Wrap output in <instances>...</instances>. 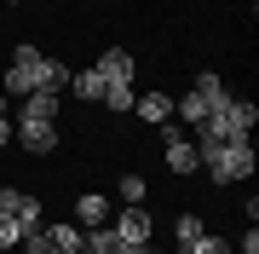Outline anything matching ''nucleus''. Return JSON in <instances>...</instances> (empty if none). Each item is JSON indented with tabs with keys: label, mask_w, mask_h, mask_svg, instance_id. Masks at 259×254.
<instances>
[{
	"label": "nucleus",
	"mask_w": 259,
	"mask_h": 254,
	"mask_svg": "<svg viewBox=\"0 0 259 254\" xmlns=\"http://www.w3.org/2000/svg\"><path fill=\"white\" fill-rule=\"evenodd\" d=\"M23 254H52V248L40 243V231H29V237H23Z\"/></svg>",
	"instance_id": "412c9836"
},
{
	"label": "nucleus",
	"mask_w": 259,
	"mask_h": 254,
	"mask_svg": "<svg viewBox=\"0 0 259 254\" xmlns=\"http://www.w3.org/2000/svg\"><path fill=\"white\" fill-rule=\"evenodd\" d=\"M81 248H87V254H127L133 243H121V237H115L110 226H87V237H81Z\"/></svg>",
	"instance_id": "4468645a"
},
{
	"label": "nucleus",
	"mask_w": 259,
	"mask_h": 254,
	"mask_svg": "<svg viewBox=\"0 0 259 254\" xmlns=\"http://www.w3.org/2000/svg\"><path fill=\"white\" fill-rule=\"evenodd\" d=\"M12 139H18V151H29V156H52L58 151V122L18 116V122H12Z\"/></svg>",
	"instance_id": "0eeeda50"
},
{
	"label": "nucleus",
	"mask_w": 259,
	"mask_h": 254,
	"mask_svg": "<svg viewBox=\"0 0 259 254\" xmlns=\"http://www.w3.org/2000/svg\"><path fill=\"white\" fill-rule=\"evenodd\" d=\"M173 237H179V254H236L225 237H213V231H202V220L196 214H179V226H173Z\"/></svg>",
	"instance_id": "6e6552de"
},
{
	"label": "nucleus",
	"mask_w": 259,
	"mask_h": 254,
	"mask_svg": "<svg viewBox=\"0 0 259 254\" xmlns=\"http://www.w3.org/2000/svg\"><path fill=\"white\" fill-rule=\"evenodd\" d=\"M6 144H12V122L0 116V151H6Z\"/></svg>",
	"instance_id": "4be33fe9"
},
{
	"label": "nucleus",
	"mask_w": 259,
	"mask_h": 254,
	"mask_svg": "<svg viewBox=\"0 0 259 254\" xmlns=\"http://www.w3.org/2000/svg\"><path fill=\"white\" fill-rule=\"evenodd\" d=\"M93 69H98V81H104V98L98 104H110L115 116H127L133 98H139V93H133V52L127 47H104Z\"/></svg>",
	"instance_id": "7ed1b4c3"
},
{
	"label": "nucleus",
	"mask_w": 259,
	"mask_h": 254,
	"mask_svg": "<svg viewBox=\"0 0 259 254\" xmlns=\"http://www.w3.org/2000/svg\"><path fill=\"white\" fill-rule=\"evenodd\" d=\"M75 220L81 226H110V197L104 191H81L75 197Z\"/></svg>",
	"instance_id": "ddd939ff"
},
{
	"label": "nucleus",
	"mask_w": 259,
	"mask_h": 254,
	"mask_svg": "<svg viewBox=\"0 0 259 254\" xmlns=\"http://www.w3.org/2000/svg\"><path fill=\"white\" fill-rule=\"evenodd\" d=\"M69 93L81 98V104H98V98H104V81H98V69H69Z\"/></svg>",
	"instance_id": "dca6fc26"
},
{
	"label": "nucleus",
	"mask_w": 259,
	"mask_h": 254,
	"mask_svg": "<svg viewBox=\"0 0 259 254\" xmlns=\"http://www.w3.org/2000/svg\"><path fill=\"white\" fill-rule=\"evenodd\" d=\"M110 231L121 237V243H150L156 220H150V208H144V202H127V208H121V214L110 220Z\"/></svg>",
	"instance_id": "1a4fd4ad"
},
{
	"label": "nucleus",
	"mask_w": 259,
	"mask_h": 254,
	"mask_svg": "<svg viewBox=\"0 0 259 254\" xmlns=\"http://www.w3.org/2000/svg\"><path fill=\"white\" fill-rule=\"evenodd\" d=\"M236 248H242V254H259V231L248 226V231H242V237H236Z\"/></svg>",
	"instance_id": "aec40b11"
},
{
	"label": "nucleus",
	"mask_w": 259,
	"mask_h": 254,
	"mask_svg": "<svg viewBox=\"0 0 259 254\" xmlns=\"http://www.w3.org/2000/svg\"><path fill=\"white\" fill-rule=\"evenodd\" d=\"M253 122H259V104L253 98H231L225 93L219 104H213V116L202 127H196V139L190 144H219V139H248L253 133Z\"/></svg>",
	"instance_id": "f257e3e1"
},
{
	"label": "nucleus",
	"mask_w": 259,
	"mask_h": 254,
	"mask_svg": "<svg viewBox=\"0 0 259 254\" xmlns=\"http://www.w3.org/2000/svg\"><path fill=\"white\" fill-rule=\"evenodd\" d=\"M115 191H121V202H144V173H121Z\"/></svg>",
	"instance_id": "a211bd4d"
},
{
	"label": "nucleus",
	"mask_w": 259,
	"mask_h": 254,
	"mask_svg": "<svg viewBox=\"0 0 259 254\" xmlns=\"http://www.w3.org/2000/svg\"><path fill=\"white\" fill-rule=\"evenodd\" d=\"M12 6H18V0H12Z\"/></svg>",
	"instance_id": "b1692460"
},
{
	"label": "nucleus",
	"mask_w": 259,
	"mask_h": 254,
	"mask_svg": "<svg viewBox=\"0 0 259 254\" xmlns=\"http://www.w3.org/2000/svg\"><path fill=\"white\" fill-rule=\"evenodd\" d=\"M202 156V173L213 185H236V179L253 173V139H219V144H196Z\"/></svg>",
	"instance_id": "f03ea898"
},
{
	"label": "nucleus",
	"mask_w": 259,
	"mask_h": 254,
	"mask_svg": "<svg viewBox=\"0 0 259 254\" xmlns=\"http://www.w3.org/2000/svg\"><path fill=\"white\" fill-rule=\"evenodd\" d=\"M23 237H29V226H23L18 214H0V248H18Z\"/></svg>",
	"instance_id": "f3484780"
},
{
	"label": "nucleus",
	"mask_w": 259,
	"mask_h": 254,
	"mask_svg": "<svg viewBox=\"0 0 259 254\" xmlns=\"http://www.w3.org/2000/svg\"><path fill=\"white\" fill-rule=\"evenodd\" d=\"M81 226H69V220H52V226H40V243H47L52 254H81Z\"/></svg>",
	"instance_id": "9b49d317"
},
{
	"label": "nucleus",
	"mask_w": 259,
	"mask_h": 254,
	"mask_svg": "<svg viewBox=\"0 0 259 254\" xmlns=\"http://www.w3.org/2000/svg\"><path fill=\"white\" fill-rule=\"evenodd\" d=\"M58 110H64V93H47V87L23 98V116H40V122H58Z\"/></svg>",
	"instance_id": "2eb2a0df"
},
{
	"label": "nucleus",
	"mask_w": 259,
	"mask_h": 254,
	"mask_svg": "<svg viewBox=\"0 0 259 254\" xmlns=\"http://www.w3.org/2000/svg\"><path fill=\"white\" fill-rule=\"evenodd\" d=\"M0 214H18L29 231H40V197H29L18 185H0Z\"/></svg>",
	"instance_id": "9d476101"
},
{
	"label": "nucleus",
	"mask_w": 259,
	"mask_h": 254,
	"mask_svg": "<svg viewBox=\"0 0 259 254\" xmlns=\"http://www.w3.org/2000/svg\"><path fill=\"white\" fill-rule=\"evenodd\" d=\"M47 64H52V58L40 52V47H18V52H12V64H6L0 93H6V98H29V93H40V87H47ZM47 93H52V87H47Z\"/></svg>",
	"instance_id": "20e7f679"
},
{
	"label": "nucleus",
	"mask_w": 259,
	"mask_h": 254,
	"mask_svg": "<svg viewBox=\"0 0 259 254\" xmlns=\"http://www.w3.org/2000/svg\"><path fill=\"white\" fill-rule=\"evenodd\" d=\"M156 133H161V151H167V173H179V179H196V173H202V156H196L185 122H161Z\"/></svg>",
	"instance_id": "423d86ee"
},
{
	"label": "nucleus",
	"mask_w": 259,
	"mask_h": 254,
	"mask_svg": "<svg viewBox=\"0 0 259 254\" xmlns=\"http://www.w3.org/2000/svg\"><path fill=\"white\" fill-rule=\"evenodd\" d=\"M133 116H144L150 127H161V122H173V98H167L161 87H156V93H139V98H133Z\"/></svg>",
	"instance_id": "f8f14e48"
},
{
	"label": "nucleus",
	"mask_w": 259,
	"mask_h": 254,
	"mask_svg": "<svg viewBox=\"0 0 259 254\" xmlns=\"http://www.w3.org/2000/svg\"><path fill=\"white\" fill-rule=\"evenodd\" d=\"M47 87H52V93H64V87H69V64H58V58H52V64H47Z\"/></svg>",
	"instance_id": "6ab92c4d"
},
{
	"label": "nucleus",
	"mask_w": 259,
	"mask_h": 254,
	"mask_svg": "<svg viewBox=\"0 0 259 254\" xmlns=\"http://www.w3.org/2000/svg\"><path fill=\"white\" fill-rule=\"evenodd\" d=\"M0 116H6V93H0Z\"/></svg>",
	"instance_id": "5701e85b"
},
{
	"label": "nucleus",
	"mask_w": 259,
	"mask_h": 254,
	"mask_svg": "<svg viewBox=\"0 0 259 254\" xmlns=\"http://www.w3.org/2000/svg\"><path fill=\"white\" fill-rule=\"evenodd\" d=\"M219 98H225V81L207 69V76H196V87H190L185 98H173V116H179L185 127H202L207 116H213V104H219Z\"/></svg>",
	"instance_id": "39448f33"
}]
</instances>
